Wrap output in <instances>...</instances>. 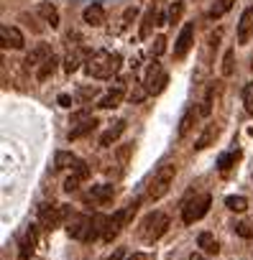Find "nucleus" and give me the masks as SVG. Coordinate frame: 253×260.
<instances>
[{"mask_svg":"<svg viewBox=\"0 0 253 260\" xmlns=\"http://www.w3.org/2000/svg\"><path fill=\"white\" fill-rule=\"evenodd\" d=\"M120 64H123V59H120L118 51H95L87 59L85 72L90 77H95V79H107V77H113L120 69Z\"/></svg>","mask_w":253,"mask_h":260,"instance_id":"f257e3e1","label":"nucleus"},{"mask_svg":"<svg viewBox=\"0 0 253 260\" xmlns=\"http://www.w3.org/2000/svg\"><path fill=\"white\" fill-rule=\"evenodd\" d=\"M174 176H177V166H174V164H164V166L154 174V181L149 184L146 199H149V202H159L161 197H166L169 189H172V184H174Z\"/></svg>","mask_w":253,"mask_h":260,"instance_id":"f03ea898","label":"nucleus"},{"mask_svg":"<svg viewBox=\"0 0 253 260\" xmlns=\"http://www.w3.org/2000/svg\"><path fill=\"white\" fill-rule=\"evenodd\" d=\"M166 227H169V217H166L164 212H151V214L141 222L138 232H141L144 242H156V240L166 232Z\"/></svg>","mask_w":253,"mask_h":260,"instance_id":"7ed1b4c3","label":"nucleus"},{"mask_svg":"<svg viewBox=\"0 0 253 260\" xmlns=\"http://www.w3.org/2000/svg\"><path fill=\"white\" fill-rule=\"evenodd\" d=\"M169 84V74L164 72V67L159 61H151L149 69H146V77H144V87L149 94H161Z\"/></svg>","mask_w":253,"mask_h":260,"instance_id":"20e7f679","label":"nucleus"},{"mask_svg":"<svg viewBox=\"0 0 253 260\" xmlns=\"http://www.w3.org/2000/svg\"><path fill=\"white\" fill-rule=\"evenodd\" d=\"M210 204H212V197H210V194H200L194 202H184V207H182V219H184V224H194L197 219H202V217L207 214Z\"/></svg>","mask_w":253,"mask_h":260,"instance_id":"39448f33","label":"nucleus"},{"mask_svg":"<svg viewBox=\"0 0 253 260\" xmlns=\"http://www.w3.org/2000/svg\"><path fill=\"white\" fill-rule=\"evenodd\" d=\"M69 214V207L67 204H41L39 207V219L44 222V227L54 230L59 222H64Z\"/></svg>","mask_w":253,"mask_h":260,"instance_id":"423d86ee","label":"nucleus"},{"mask_svg":"<svg viewBox=\"0 0 253 260\" xmlns=\"http://www.w3.org/2000/svg\"><path fill=\"white\" fill-rule=\"evenodd\" d=\"M90 230H92V217H87V214H77V217H72V219H69V227H67L69 237L82 240V242L90 240Z\"/></svg>","mask_w":253,"mask_h":260,"instance_id":"0eeeda50","label":"nucleus"},{"mask_svg":"<svg viewBox=\"0 0 253 260\" xmlns=\"http://www.w3.org/2000/svg\"><path fill=\"white\" fill-rule=\"evenodd\" d=\"M192 44H194V23H184L182 31H179V39L174 44V56L177 59H184L187 51L192 49Z\"/></svg>","mask_w":253,"mask_h":260,"instance_id":"6e6552de","label":"nucleus"},{"mask_svg":"<svg viewBox=\"0 0 253 260\" xmlns=\"http://www.w3.org/2000/svg\"><path fill=\"white\" fill-rule=\"evenodd\" d=\"M0 41H3V49H23L26 46L23 34L16 26H8V23L0 26Z\"/></svg>","mask_w":253,"mask_h":260,"instance_id":"1a4fd4ad","label":"nucleus"},{"mask_svg":"<svg viewBox=\"0 0 253 260\" xmlns=\"http://www.w3.org/2000/svg\"><path fill=\"white\" fill-rule=\"evenodd\" d=\"M90 56H92L90 49H85V46H74V49L67 54V59H64V72H67V74H74V72L79 69V64H87Z\"/></svg>","mask_w":253,"mask_h":260,"instance_id":"9d476101","label":"nucleus"},{"mask_svg":"<svg viewBox=\"0 0 253 260\" xmlns=\"http://www.w3.org/2000/svg\"><path fill=\"white\" fill-rule=\"evenodd\" d=\"M51 56H54V51H51L49 44H36V46L26 54V67H29V69L36 67V69H39V67H41L44 61H49Z\"/></svg>","mask_w":253,"mask_h":260,"instance_id":"9b49d317","label":"nucleus"},{"mask_svg":"<svg viewBox=\"0 0 253 260\" xmlns=\"http://www.w3.org/2000/svg\"><path fill=\"white\" fill-rule=\"evenodd\" d=\"M253 36V8H245L238 21V44H248Z\"/></svg>","mask_w":253,"mask_h":260,"instance_id":"f8f14e48","label":"nucleus"},{"mask_svg":"<svg viewBox=\"0 0 253 260\" xmlns=\"http://www.w3.org/2000/svg\"><path fill=\"white\" fill-rule=\"evenodd\" d=\"M123 97H125V87H123V82H118L115 89H110V92L97 102V107H100V110H115V107L123 102Z\"/></svg>","mask_w":253,"mask_h":260,"instance_id":"ddd939ff","label":"nucleus"},{"mask_svg":"<svg viewBox=\"0 0 253 260\" xmlns=\"http://www.w3.org/2000/svg\"><path fill=\"white\" fill-rule=\"evenodd\" d=\"M82 18H85L87 26H102V23H105V8H102L100 3H92V6L85 8Z\"/></svg>","mask_w":253,"mask_h":260,"instance_id":"4468645a","label":"nucleus"},{"mask_svg":"<svg viewBox=\"0 0 253 260\" xmlns=\"http://www.w3.org/2000/svg\"><path fill=\"white\" fill-rule=\"evenodd\" d=\"M107 224H110V217H107V214H95V217H92V230H90V240H87V242H95V240L105 237Z\"/></svg>","mask_w":253,"mask_h":260,"instance_id":"2eb2a0df","label":"nucleus"},{"mask_svg":"<svg viewBox=\"0 0 253 260\" xmlns=\"http://www.w3.org/2000/svg\"><path fill=\"white\" fill-rule=\"evenodd\" d=\"M197 247H202V252H207V255H217L220 252V245H217V240H215L212 232H200Z\"/></svg>","mask_w":253,"mask_h":260,"instance_id":"dca6fc26","label":"nucleus"},{"mask_svg":"<svg viewBox=\"0 0 253 260\" xmlns=\"http://www.w3.org/2000/svg\"><path fill=\"white\" fill-rule=\"evenodd\" d=\"M36 13L51 26V28H57L59 26V11L51 6V3H39V8H36Z\"/></svg>","mask_w":253,"mask_h":260,"instance_id":"f3484780","label":"nucleus"},{"mask_svg":"<svg viewBox=\"0 0 253 260\" xmlns=\"http://www.w3.org/2000/svg\"><path fill=\"white\" fill-rule=\"evenodd\" d=\"M123 130H125V120H118L115 122V127H110L107 130V133H102V138H100V146L102 148H110L118 138H120V133H123Z\"/></svg>","mask_w":253,"mask_h":260,"instance_id":"a211bd4d","label":"nucleus"},{"mask_svg":"<svg viewBox=\"0 0 253 260\" xmlns=\"http://www.w3.org/2000/svg\"><path fill=\"white\" fill-rule=\"evenodd\" d=\"M194 107H189V110H184V115H182V120H179V125H177V138H184L189 130H192V125H194Z\"/></svg>","mask_w":253,"mask_h":260,"instance_id":"6ab92c4d","label":"nucleus"},{"mask_svg":"<svg viewBox=\"0 0 253 260\" xmlns=\"http://www.w3.org/2000/svg\"><path fill=\"white\" fill-rule=\"evenodd\" d=\"M77 161H79V158H77L74 153H69V151H57V156H54V169H57V171H62V169H74Z\"/></svg>","mask_w":253,"mask_h":260,"instance_id":"aec40b11","label":"nucleus"},{"mask_svg":"<svg viewBox=\"0 0 253 260\" xmlns=\"http://www.w3.org/2000/svg\"><path fill=\"white\" fill-rule=\"evenodd\" d=\"M90 197H92L95 202H100V204H107V202L113 199V186H110V184H100V186H92Z\"/></svg>","mask_w":253,"mask_h":260,"instance_id":"412c9836","label":"nucleus"},{"mask_svg":"<svg viewBox=\"0 0 253 260\" xmlns=\"http://www.w3.org/2000/svg\"><path fill=\"white\" fill-rule=\"evenodd\" d=\"M95 127H97V120H95V117H92V120H87V122H82V125H77V127H72V130H69V141L85 138L87 133H92Z\"/></svg>","mask_w":253,"mask_h":260,"instance_id":"4be33fe9","label":"nucleus"},{"mask_svg":"<svg viewBox=\"0 0 253 260\" xmlns=\"http://www.w3.org/2000/svg\"><path fill=\"white\" fill-rule=\"evenodd\" d=\"M215 138H217V127H215V125H207V127H205V133L197 138L194 148H197V151H205V148H207V146H210Z\"/></svg>","mask_w":253,"mask_h":260,"instance_id":"5701e85b","label":"nucleus"},{"mask_svg":"<svg viewBox=\"0 0 253 260\" xmlns=\"http://www.w3.org/2000/svg\"><path fill=\"white\" fill-rule=\"evenodd\" d=\"M154 18H156V11H154V8H149V11L144 13V21H141V31H138V36H141V39H149V36H151V28L156 26V23H154Z\"/></svg>","mask_w":253,"mask_h":260,"instance_id":"b1692460","label":"nucleus"},{"mask_svg":"<svg viewBox=\"0 0 253 260\" xmlns=\"http://www.w3.org/2000/svg\"><path fill=\"white\" fill-rule=\"evenodd\" d=\"M57 64H59V61H57V56H51L49 61H44V64L36 69V79H39V82H46V79L57 72Z\"/></svg>","mask_w":253,"mask_h":260,"instance_id":"393cba45","label":"nucleus"},{"mask_svg":"<svg viewBox=\"0 0 253 260\" xmlns=\"http://www.w3.org/2000/svg\"><path fill=\"white\" fill-rule=\"evenodd\" d=\"M220 72H222V77H233V72H235V51H233V49H228V51H225Z\"/></svg>","mask_w":253,"mask_h":260,"instance_id":"a878e982","label":"nucleus"},{"mask_svg":"<svg viewBox=\"0 0 253 260\" xmlns=\"http://www.w3.org/2000/svg\"><path fill=\"white\" fill-rule=\"evenodd\" d=\"M182 16H184V3H182V0H174V3L169 6L166 18H169V23L174 26V23H179V21H182Z\"/></svg>","mask_w":253,"mask_h":260,"instance_id":"bb28decb","label":"nucleus"},{"mask_svg":"<svg viewBox=\"0 0 253 260\" xmlns=\"http://www.w3.org/2000/svg\"><path fill=\"white\" fill-rule=\"evenodd\" d=\"M225 207H228L230 212H245V209H248V199H245V197H228V199H225Z\"/></svg>","mask_w":253,"mask_h":260,"instance_id":"cd10ccee","label":"nucleus"},{"mask_svg":"<svg viewBox=\"0 0 253 260\" xmlns=\"http://www.w3.org/2000/svg\"><path fill=\"white\" fill-rule=\"evenodd\" d=\"M31 252H34V230L26 232V237H23V242H21V255H18V260H29Z\"/></svg>","mask_w":253,"mask_h":260,"instance_id":"c85d7f7f","label":"nucleus"},{"mask_svg":"<svg viewBox=\"0 0 253 260\" xmlns=\"http://www.w3.org/2000/svg\"><path fill=\"white\" fill-rule=\"evenodd\" d=\"M233 3H235V0H217V6L210 11V18H220L222 13H228L233 8Z\"/></svg>","mask_w":253,"mask_h":260,"instance_id":"c756f323","label":"nucleus"},{"mask_svg":"<svg viewBox=\"0 0 253 260\" xmlns=\"http://www.w3.org/2000/svg\"><path fill=\"white\" fill-rule=\"evenodd\" d=\"M243 105H245V112L253 115V82H248L243 87Z\"/></svg>","mask_w":253,"mask_h":260,"instance_id":"7c9ffc66","label":"nucleus"},{"mask_svg":"<svg viewBox=\"0 0 253 260\" xmlns=\"http://www.w3.org/2000/svg\"><path fill=\"white\" fill-rule=\"evenodd\" d=\"M72 176H77L79 181L90 179V166H87L85 161H77V164H74V169H72Z\"/></svg>","mask_w":253,"mask_h":260,"instance_id":"2f4dec72","label":"nucleus"},{"mask_svg":"<svg viewBox=\"0 0 253 260\" xmlns=\"http://www.w3.org/2000/svg\"><path fill=\"white\" fill-rule=\"evenodd\" d=\"M164 51H166V39H164V36H156V39H154V44H151V56H156V59H159Z\"/></svg>","mask_w":253,"mask_h":260,"instance_id":"473e14b6","label":"nucleus"},{"mask_svg":"<svg viewBox=\"0 0 253 260\" xmlns=\"http://www.w3.org/2000/svg\"><path fill=\"white\" fill-rule=\"evenodd\" d=\"M210 112H212V87L207 89V94H205V102L200 105V115H202V117H210Z\"/></svg>","mask_w":253,"mask_h":260,"instance_id":"72a5a7b5","label":"nucleus"},{"mask_svg":"<svg viewBox=\"0 0 253 260\" xmlns=\"http://www.w3.org/2000/svg\"><path fill=\"white\" fill-rule=\"evenodd\" d=\"M131 151H133V143H125V146H120L118 148V161L125 166L128 164V158H131Z\"/></svg>","mask_w":253,"mask_h":260,"instance_id":"f704fd0d","label":"nucleus"},{"mask_svg":"<svg viewBox=\"0 0 253 260\" xmlns=\"http://www.w3.org/2000/svg\"><path fill=\"white\" fill-rule=\"evenodd\" d=\"M87 120H92L90 110H79V112H74V115H72V125H74V127H77V125H82V122H87Z\"/></svg>","mask_w":253,"mask_h":260,"instance_id":"c9c22d12","label":"nucleus"},{"mask_svg":"<svg viewBox=\"0 0 253 260\" xmlns=\"http://www.w3.org/2000/svg\"><path fill=\"white\" fill-rule=\"evenodd\" d=\"M233 161H235V153H222V156L217 158V169H220V171H228Z\"/></svg>","mask_w":253,"mask_h":260,"instance_id":"e433bc0d","label":"nucleus"},{"mask_svg":"<svg viewBox=\"0 0 253 260\" xmlns=\"http://www.w3.org/2000/svg\"><path fill=\"white\" fill-rule=\"evenodd\" d=\"M235 232H238L240 237H245V240L253 237V227H250L248 222H238V224H235Z\"/></svg>","mask_w":253,"mask_h":260,"instance_id":"4c0bfd02","label":"nucleus"},{"mask_svg":"<svg viewBox=\"0 0 253 260\" xmlns=\"http://www.w3.org/2000/svg\"><path fill=\"white\" fill-rule=\"evenodd\" d=\"M146 97H149V92H146V87H138V89H133V92L128 94V100H131V102H136V105H138V102H144Z\"/></svg>","mask_w":253,"mask_h":260,"instance_id":"58836bf2","label":"nucleus"},{"mask_svg":"<svg viewBox=\"0 0 253 260\" xmlns=\"http://www.w3.org/2000/svg\"><path fill=\"white\" fill-rule=\"evenodd\" d=\"M77 189H79V179H77V176H69V179L64 181V191L72 194V191H77Z\"/></svg>","mask_w":253,"mask_h":260,"instance_id":"ea45409f","label":"nucleus"},{"mask_svg":"<svg viewBox=\"0 0 253 260\" xmlns=\"http://www.w3.org/2000/svg\"><path fill=\"white\" fill-rule=\"evenodd\" d=\"M62 107H72V97L69 94H59V100H57Z\"/></svg>","mask_w":253,"mask_h":260,"instance_id":"a19ab883","label":"nucleus"},{"mask_svg":"<svg viewBox=\"0 0 253 260\" xmlns=\"http://www.w3.org/2000/svg\"><path fill=\"white\" fill-rule=\"evenodd\" d=\"M131 18H136V8H128V11H125V21H131Z\"/></svg>","mask_w":253,"mask_h":260,"instance_id":"79ce46f5","label":"nucleus"},{"mask_svg":"<svg viewBox=\"0 0 253 260\" xmlns=\"http://www.w3.org/2000/svg\"><path fill=\"white\" fill-rule=\"evenodd\" d=\"M128 260H146V252H136V255H131Z\"/></svg>","mask_w":253,"mask_h":260,"instance_id":"37998d69","label":"nucleus"},{"mask_svg":"<svg viewBox=\"0 0 253 260\" xmlns=\"http://www.w3.org/2000/svg\"><path fill=\"white\" fill-rule=\"evenodd\" d=\"M189 260H207V257H205L202 252H192V255H189Z\"/></svg>","mask_w":253,"mask_h":260,"instance_id":"c03bdc74","label":"nucleus"}]
</instances>
